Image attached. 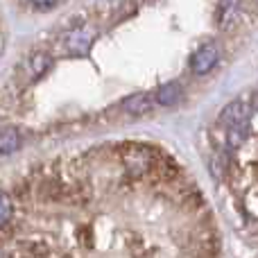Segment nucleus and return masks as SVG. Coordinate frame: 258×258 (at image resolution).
<instances>
[{
    "label": "nucleus",
    "instance_id": "nucleus-1",
    "mask_svg": "<svg viewBox=\"0 0 258 258\" xmlns=\"http://www.w3.org/2000/svg\"><path fill=\"white\" fill-rule=\"evenodd\" d=\"M122 163H125L127 172L132 177H143L145 172L152 170L154 163V154L147 145H138V143H129L122 147Z\"/></svg>",
    "mask_w": 258,
    "mask_h": 258
},
{
    "label": "nucleus",
    "instance_id": "nucleus-2",
    "mask_svg": "<svg viewBox=\"0 0 258 258\" xmlns=\"http://www.w3.org/2000/svg\"><path fill=\"white\" fill-rule=\"evenodd\" d=\"M251 116H254V95L249 98V102L245 98H238L222 109L220 125L224 129H245L247 122L251 120Z\"/></svg>",
    "mask_w": 258,
    "mask_h": 258
},
{
    "label": "nucleus",
    "instance_id": "nucleus-3",
    "mask_svg": "<svg viewBox=\"0 0 258 258\" xmlns=\"http://www.w3.org/2000/svg\"><path fill=\"white\" fill-rule=\"evenodd\" d=\"M50 66H52V57H50L48 52H34V54H30V57L23 61V66H21L23 82H25V84H32V82H36L45 71H50Z\"/></svg>",
    "mask_w": 258,
    "mask_h": 258
},
{
    "label": "nucleus",
    "instance_id": "nucleus-4",
    "mask_svg": "<svg viewBox=\"0 0 258 258\" xmlns=\"http://www.w3.org/2000/svg\"><path fill=\"white\" fill-rule=\"evenodd\" d=\"M218 61H220V48L215 43H206V45H202L195 54H192L190 66H192V71H195L197 75H204V73L213 71Z\"/></svg>",
    "mask_w": 258,
    "mask_h": 258
},
{
    "label": "nucleus",
    "instance_id": "nucleus-5",
    "mask_svg": "<svg viewBox=\"0 0 258 258\" xmlns=\"http://www.w3.org/2000/svg\"><path fill=\"white\" fill-rule=\"evenodd\" d=\"M93 39H95V30L89 25L80 27V30H73L66 39V48L75 54H86L93 45Z\"/></svg>",
    "mask_w": 258,
    "mask_h": 258
},
{
    "label": "nucleus",
    "instance_id": "nucleus-6",
    "mask_svg": "<svg viewBox=\"0 0 258 258\" xmlns=\"http://www.w3.org/2000/svg\"><path fill=\"white\" fill-rule=\"evenodd\" d=\"M122 109L132 116H145L154 109V98L150 93H134L122 100Z\"/></svg>",
    "mask_w": 258,
    "mask_h": 258
},
{
    "label": "nucleus",
    "instance_id": "nucleus-7",
    "mask_svg": "<svg viewBox=\"0 0 258 258\" xmlns=\"http://www.w3.org/2000/svg\"><path fill=\"white\" fill-rule=\"evenodd\" d=\"M152 98H154V102L163 104V107H172V104H177L179 100H181V86H179L177 82L163 84L154 95H152Z\"/></svg>",
    "mask_w": 258,
    "mask_h": 258
},
{
    "label": "nucleus",
    "instance_id": "nucleus-8",
    "mask_svg": "<svg viewBox=\"0 0 258 258\" xmlns=\"http://www.w3.org/2000/svg\"><path fill=\"white\" fill-rule=\"evenodd\" d=\"M21 145H23V136L14 127L0 129V156L12 154V152H16Z\"/></svg>",
    "mask_w": 258,
    "mask_h": 258
},
{
    "label": "nucleus",
    "instance_id": "nucleus-9",
    "mask_svg": "<svg viewBox=\"0 0 258 258\" xmlns=\"http://www.w3.org/2000/svg\"><path fill=\"white\" fill-rule=\"evenodd\" d=\"M220 9H222L220 23H222L224 27L231 25V23L238 18V14H240V5H236V3H224V5H220Z\"/></svg>",
    "mask_w": 258,
    "mask_h": 258
},
{
    "label": "nucleus",
    "instance_id": "nucleus-10",
    "mask_svg": "<svg viewBox=\"0 0 258 258\" xmlns=\"http://www.w3.org/2000/svg\"><path fill=\"white\" fill-rule=\"evenodd\" d=\"M9 218H12V202L5 192H0V227H5Z\"/></svg>",
    "mask_w": 258,
    "mask_h": 258
},
{
    "label": "nucleus",
    "instance_id": "nucleus-11",
    "mask_svg": "<svg viewBox=\"0 0 258 258\" xmlns=\"http://www.w3.org/2000/svg\"><path fill=\"white\" fill-rule=\"evenodd\" d=\"M54 7H59V5L57 3H36L34 5L36 12H50V9H54Z\"/></svg>",
    "mask_w": 258,
    "mask_h": 258
}]
</instances>
